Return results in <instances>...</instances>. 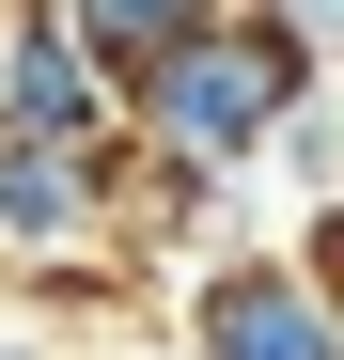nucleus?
I'll use <instances>...</instances> for the list:
<instances>
[{"label": "nucleus", "instance_id": "nucleus-1", "mask_svg": "<svg viewBox=\"0 0 344 360\" xmlns=\"http://www.w3.org/2000/svg\"><path fill=\"white\" fill-rule=\"evenodd\" d=\"M298 94H329V63L298 32L266 16V0H219L204 32H172L157 63L126 79V126L157 141V157H204V172H251L266 141H282V110Z\"/></svg>", "mask_w": 344, "mask_h": 360}, {"label": "nucleus", "instance_id": "nucleus-2", "mask_svg": "<svg viewBox=\"0 0 344 360\" xmlns=\"http://www.w3.org/2000/svg\"><path fill=\"white\" fill-rule=\"evenodd\" d=\"M188 360H344V297L298 251H204L188 266Z\"/></svg>", "mask_w": 344, "mask_h": 360}, {"label": "nucleus", "instance_id": "nucleus-3", "mask_svg": "<svg viewBox=\"0 0 344 360\" xmlns=\"http://www.w3.org/2000/svg\"><path fill=\"white\" fill-rule=\"evenodd\" d=\"M94 126H126V94L79 47V16L63 0H0V141H94Z\"/></svg>", "mask_w": 344, "mask_h": 360}, {"label": "nucleus", "instance_id": "nucleus-4", "mask_svg": "<svg viewBox=\"0 0 344 360\" xmlns=\"http://www.w3.org/2000/svg\"><path fill=\"white\" fill-rule=\"evenodd\" d=\"M63 251H110L79 141H0V266H63Z\"/></svg>", "mask_w": 344, "mask_h": 360}, {"label": "nucleus", "instance_id": "nucleus-5", "mask_svg": "<svg viewBox=\"0 0 344 360\" xmlns=\"http://www.w3.org/2000/svg\"><path fill=\"white\" fill-rule=\"evenodd\" d=\"M63 16H79V47L110 63V94H126L157 47H172V32H204V16H219V0H63Z\"/></svg>", "mask_w": 344, "mask_h": 360}, {"label": "nucleus", "instance_id": "nucleus-6", "mask_svg": "<svg viewBox=\"0 0 344 360\" xmlns=\"http://www.w3.org/2000/svg\"><path fill=\"white\" fill-rule=\"evenodd\" d=\"M251 172H282V188H298V204H344V79L282 110V141H266Z\"/></svg>", "mask_w": 344, "mask_h": 360}, {"label": "nucleus", "instance_id": "nucleus-7", "mask_svg": "<svg viewBox=\"0 0 344 360\" xmlns=\"http://www.w3.org/2000/svg\"><path fill=\"white\" fill-rule=\"evenodd\" d=\"M266 16H282V32H298V47H313V63L344 79V0H266Z\"/></svg>", "mask_w": 344, "mask_h": 360}, {"label": "nucleus", "instance_id": "nucleus-8", "mask_svg": "<svg viewBox=\"0 0 344 360\" xmlns=\"http://www.w3.org/2000/svg\"><path fill=\"white\" fill-rule=\"evenodd\" d=\"M298 266H313V282L344 297V204H298Z\"/></svg>", "mask_w": 344, "mask_h": 360}, {"label": "nucleus", "instance_id": "nucleus-9", "mask_svg": "<svg viewBox=\"0 0 344 360\" xmlns=\"http://www.w3.org/2000/svg\"><path fill=\"white\" fill-rule=\"evenodd\" d=\"M0 360H47V345H16V329H0Z\"/></svg>", "mask_w": 344, "mask_h": 360}]
</instances>
